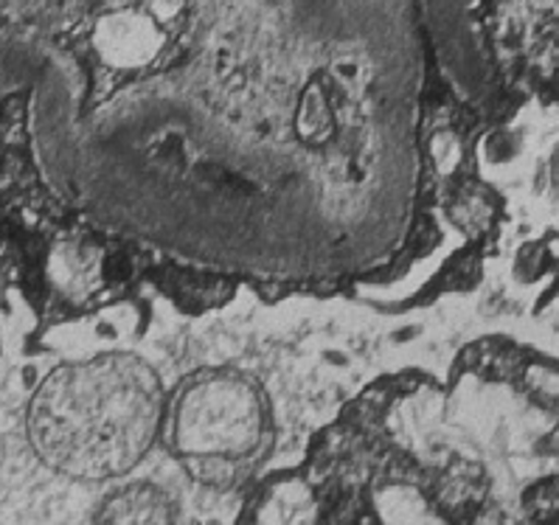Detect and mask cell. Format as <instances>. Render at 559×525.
I'll use <instances>...</instances> for the list:
<instances>
[{
	"label": "cell",
	"instance_id": "cell-1",
	"mask_svg": "<svg viewBox=\"0 0 559 525\" xmlns=\"http://www.w3.org/2000/svg\"><path fill=\"white\" fill-rule=\"evenodd\" d=\"M158 419L155 371L132 355H102L48 377L32 407V435L60 473L112 478L139 464Z\"/></svg>",
	"mask_w": 559,
	"mask_h": 525
},
{
	"label": "cell",
	"instance_id": "cell-2",
	"mask_svg": "<svg viewBox=\"0 0 559 525\" xmlns=\"http://www.w3.org/2000/svg\"><path fill=\"white\" fill-rule=\"evenodd\" d=\"M175 435L186 455H245L262 435V405L257 391L234 374L198 382L180 399Z\"/></svg>",
	"mask_w": 559,
	"mask_h": 525
},
{
	"label": "cell",
	"instance_id": "cell-3",
	"mask_svg": "<svg viewBox=\"0 0 559 525\" xmlns=\"http://www.w3.org/2000/svg\"><path fill=\"white\" fill-rule=\"evenodd\" d=\"M166 505L169 503H166V498L158 489H152V486H130V489H121L116 498H110L102 520H116V523H160V520H169Z\"/></svg>",
	"mask_w": 559,
	"mask_h": 525
},
{
	"label": "cell",
	"instance_id": "cell-4",
	"mask_svg": "<svg viewBox=\"0 0 559 525\" xmlns=\"http://www.w3.org/2000/svg\"><path fill=\"white\" fill-rule=\"evenodd\" d=\"M191 475L203 484L219 486L234 478V464L225 455H189Z\"/></svg>",
	"mask_w": 559,
	"mask_h": 525
}]
</instances>
